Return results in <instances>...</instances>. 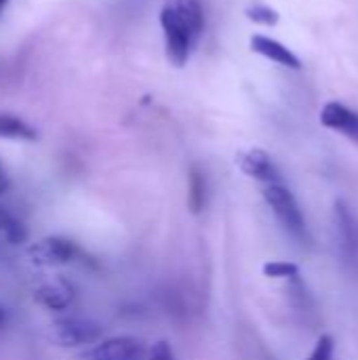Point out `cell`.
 Here are the masks:
<instances>
[{
  "instance_id": "5",
  "label": "cell",
  "mask_w": 358,
  "mask_h": 360,
  "mask_svg": "<svg viewBox=\"0 0 358 360\" xmlns=\"http://www.w3.org/2000/svg\"><path fill=\"white\" fill-rule=\"evenodd\" d=\"M148 352L135 338H112L99 342L76 360H146Z\"/></svg>"
},
{
  "instance_id": "15",
  "label": "cell",
  "mask_w": 358,
  "mask_h": 360,
  "mask_svg": "<svg viewBox=\"0 0 358 360\" xmlns=\"http://www.w3.org/2000/svg\"><path fill=\"white\" fill-rule=\"evenodd\" d=\"M245 15H247V19H251L253 23H260V25H276L279 19H281V15L274 8L266 6V4H253V6H249L245 11Z\"/></svg>"
},
{
  "instance_id": "9",
  "label": "cell",
  "mask_w": 358,
  "mask_h": 360,
  "mask_svg": "<svg viewBox=\"0 0 358 360\" xmlns=\"http://www.w3.org/2000/svg\"><path fill=\"white\" fill-rule=\"evenodd\" d=\"M74 287L63 281V278H53L42 283L36 291H34V300L44 306L46 310H65L72 306L74 302Z\"/></svg>"
},
{
  "instance_id": "7",
  "label": "cell",
  "mask_w": 358,
  "mask_h": 360,
  "mask_svg": "<svg viewBox=\"0 0 358 360\" xmlns=\"http://www.w3.org/2000/svg\"><path fill=\"white\" fill-rule=\"evenodd\" d=\"M335 221L340 232V247L344 259L357 268L358 266V219L344 200L335 202Z\"/></svg>"
},
{
  "instance_id": "18",
  "label": "cell",
  "mask_w": 358,
  "mask_h": 360,
  "mask_svg": "<svg viewBox=\"0 0 358 360\" xmlns=\"http://www.w3.org/2000/svg\"><path fill=\"white\" fill-rule=\"evenodd\" d=\"M4 323H6V310L0 306V329L4 327Z\"/></svg>"
},
{
  "instance_id": "12",
  "label": "cell",
  "mask_w": 358,
  "mask_h": 360,
  "mask_svg": "<svg viewBox=\"0 0 358 360\" xmlns=\"http://www.w3.org/2000/svg\"><path fill=\"white\" fill-rule=\"evenodd\" d=\"M188 205L192 213H200L207 205V179L205 173L192 165L190 167V177H188Z\"/></svg>"
},
{
  "instance_id": "17",
  "label": "cell",
  "mask_w": 358,
  "mask_h": 360,
  "mask_svg": "<svg viewBox=\"0 0 358 360\" xmlns=\"http://www.w3.org/2000/svg\"><path fill=\"white\" fill-rule=\"evenodd\" d=\"M146 360H175V354H173V348L167 342H156L152 346V350L148 352Z\"/></svg>"
},
{
  "instance_id": "4",
  "label": "cell",
  "mask_w": 358,
  "mask_h": 360,
  "mask_svg": "<svg viewBox=\"0 0 358 360\" xmlns=\"http://www.w3.org/2000/svg\"><path fill=\"white\" fill-rule=\"evenodd\" d=\"M78 255V247L74 240L63 236H46L27 247V257L34 266L40 268H57L74 262Z\"/></svg>"
},
{
  "instance_id": "8",
  "label": "cell",
  "mask_w": 358,
  "mask_h": 360,
  "mask_svg": "<svg viewBox=\"0 0 358 360\" xmlns=\"http://www.w3.org/2000/svg\"><path fill=\"white\" fill-rule=\"evenodd\" d=\"M321 124L358 143V112H354L352 108L340 101H329L321 112Z\"/></svg>"
},
{
  "instance_id": "13",
  "label": "cell",
  "mask_w": 358,
  "mask_h": 360,
  "mask_svg": "<svg viewBox=\"0 0 358 360\" xmlns=\"http://www.w3.org/2000/svg\"><path fill=\"white\" fill-rule=\"evenodd\" d=\"M27 238V230L25 226L13 215L8 213L4 207H0V240L8 243V245H21Z\"/></svg>"
},
{
  "instance_id": "16",
  "label": "cell",
  "mask_w": 358,
  "mask_h": 360,
  "mask_svg": "<svg viewBox=\"0 0 358 360\" xmlns=\"http://www.w3.org/2000/svg\"><path fill=\"white\" fill-rule=\"evenodd\" d=\"M333 348H335L333 338L331 335H321L308 360H333Z\"/></svg>"
},
{
  "instance_id": "10",
  "label": "cell",
  "mask_w": 358,
  "mask_h": 360,
  "mask_svg": "<svg viewBox=\"0 0 358 360\" xmlns=\"http://www.w3.org/2000/svg\"><path fill=\"white\" fill-rule=\"evenodd\" d=\"M251 51L266 57V59H270V61H274V63H279V65H285V68H291V70L302 68L300 57L291 49H287L283 42H279V40H274L270 36H264V34L251 36Z\"/></svg>"
},
{
  "instance_id": "19",
  "label": "cell",
  "mask_w": 358,
  "mask_h": 360,
  "mask_svg": "<svg viewBox=\"0 0 358 360\" xmlns=\"http://www.w3.org/2000/svg\"><path fill=\"white\" fill-rule=\"evenodd\" d=\"M4 186H6V181H4V173H2V167H0V192L4 190Z\"/></svg>"
},
{
  "instance_id": "20",
  "label": "cell",
  "mask_w": 358,
  "mask_h": 360,
  "mask_svg": "<svg viewBox=\"0 0 358 360\" xmlns=\"http://www.w3.org/2000/svg\"><path fill=\"white\" fill-rule=\"evenodd\" d=\"M6 2H8V0H0V13L4 11V6H6Z\"/></svg>"
},
{
  "instance_id": "2",
  "label": "cell",
  "mask_w": 358,
  "mask_h": 360,
  "mask_svg": "<svg viewBox=\"0 0 358 360\" xmlns=\"http://www.w3.org/2000/svg\"><path fill=\"white\" fill-rule=\"evenodd\" d=\"M264 198L268 202V207L272 209V213L276 215V219L283 224V228L302 243H308V228H306V219L302 215V209L295 200V196L289 192V188H285L283 184H270L264 190Z\"/></svg>"
},
{
  "instance_id": "1",
  "label": "cell",
  "mask_w": 358,
  "mask_h": 360,
  "mask_svg": "<svg viewBox=\"0 0 358 360\" xmlns=\"http://www.w3.org/2000/svg\"><path fill=\"white\" fill-rule=\"evenodd\" d=\"M160 27L167 61L175 68H184L205 34L203 0H165L160 8Z\"/></svg>"
},
{
  "instance_id": "6",
  "label": "cell",
  "mask_w": 358,
  "mask_h": 360,
  "mask_svg": "<svg viewBox=\"0 0 358 360\" xmlns=\"http://www.w3.org/2000/svg\"><path fill=\"white\" fill-rule=\"evenodd\" d=\"M236 165L251 179H257V181L268 184V186L281 184V173H279L274 160L270 158L268 152H264L260 148H251L247 152H241L236 156Z\"/></svg>"
},
{
  "instance_id": "11",
  "label": "cell",
  "mask_w": 358,
  "mask_h": 360,
  "mask_svg": "<svg viewBox=\"0 0 358 360\" xmlns=\"http://www.w3.org/2000/svg\"><path fill=\"white\" fill-rule=\"evenodd\" d=\"M0 139H19V141H34L36 131L19 116L0 112Z\"/></svg>"
},
{
  "instance_id": "3",
  "label": "cell",
  "mask_w": 358,
  "mask_h": 360,
  "mask_svg": "<svg viewBox=\"0 0 358 360\" xmlns=\"http://www.w3.org/2000/svg\"><path fill=\"white\" fill-rule=\"evenodd\" d=\"M49 338L59 348H78V346L95 344L101 338V327L91 319L68 316L51 323Z\"/></svg>"
},
{
  "instance_id": "14",
  "label": "cell",
  "mask_w": 358,
  "mask_h": 360,
  "mask_svg": "<svg viewBox=\"0 0 358 360\" xmlns=\"http://www.w3.org/2000/svg\"><path fill=\"white\" fill-rule=\"evenodd\" d=\"M264 276L268 278H298L300 276V268L291 262H268L262 268Z\"/></svg>"
}]
</instances>
